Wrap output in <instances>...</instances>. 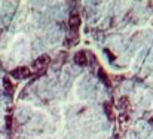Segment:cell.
Returning a JSON list of instances; mask_svg holds the SVG:
<instances>
[{
    "label": "cell",
    "instance_id": "5",
    "mask_svg": "<svg viewBox=\"0 0 153 139\" xmlns=\"http://www.w3.org/2000/svg\"><path fill=\"white\" fill-rule=\"evenodd\" d=\"M104 113H105V115H107V118L108 120H114V111H113V105L110 104V102H105L104 104Z\"/></svg>",
    "mask_w": 153,
    "mask_h": 139
},
{
    "label": "cell",
    "instance_id": "9",
    "mask_svg": "<svg viewBox=\"0 0 153 139\" xmlns=\"http://www.w3.org/2000/svg\"><path fill=\"white\" fill-rule=\"evenodd\" d=\"M6 120H7V121H6V124H7V127L10 129V127H12V117H10V115H7V118H6Z\"/></svg>",
    "mask_w": 153,
    "mask_h": 139
},
{
    "label": "cell",
    "instance_id": "4",
    "mask_svg": "<svg viewBox=\"0 0 153 139\" xmlns=\"http://www.w3.org/2000/svg\"><path fill=\"white\" fill-rule=\"evenodd\" d=\"M73 59H74V62H76L77 65H80V67L88 65V55H86V52H85V50L76 52V53H74V56H73Z\"/></svg>",
    "mask_w": 153,
    "mask_h": 139
},
{
    "label": "cell",
    "instance_id": "8",
    "mask_svg": "<svg viewBox=\"0 0 153 139\" xmlns=\"http://www.w3.org/2000/svg\"><path fill=\"white\" fill-rule=\"evenodd\" d=\"M98 73H100V77H101V80H105V85L110 88L111 85H110V80H108V77H107L105 71H102V68H100V70H98Z\"/></svg>",
    "mask_w": 153,
    "mask_h": 139
},
{
    "label": "cell",
    "instance_id": "10",
    "mask_svg": "<svg viewBox=\"0 0 153 139\" xmlns=\"http://www.w3.org/2000/svg\"><path fill=\"white\" fill-rule=\"evenodd\" d=\"M150 124H152V126H153V117H152V118H150Z\"/></svg>",
    "mask_w": 153,
    "mask_h": 139
},
{
    "label": "cell",
    "instance_id": "7",
    "mask_svg": "<svg viewBox=\"0 0 153 139\" xmlns=\"http://www.w3.org/2000/svg\"><path fill=\"white\" fill-rule=\"evenodd\" d=\"M3 86H4V89H6V92H13V85H12V82H10V79L9 77H4L3 79Z\"/></svg>",
    "mask_w": 153,
    "mask_h": 139
},
{
    "label": "cell",
    "instance_id": "6",
    "mask_svg": "<svg viewBox=\"0 0 153 139\" xmlns=\"http://www.w3.org/2000/svg\"><path fill=\"white\" fill-rule=\"evenodd\" d=\"M119 107H120V110H123V111L129 110V107H131V102H129V99H128L126 96H122V98L119 99Z\"/></svg>",
    "mask_w": 153,
    "mask_h": 139
},
{
    "label": "cell",
    "instance_id": "3",
    "mask_svg": "<svg viewBox=\"0 0 153 139\" xmlns=\"http://www.w3.org/2000/svg\"><path fill=\"white\" fill-rule=\"evenodd\" d=\"M30 74H31L30 68H27V67H18L10 71V76L15 79H27V77H30Z\"/></svg>",
    "mask_w": 153,
    "mask_h": 139
},
{
    "label": "cell",
    "instance_id": "1",
    "mask_svg": "<svg viewBox=\"0 0 153 139\" xmlns=\"http://www.w3.org/2000/svg\"><path fill=\"white\" fill-rule=\"evenodd\" d=\"M49 64H51L49 55H42V56H39V58L33 62V70L37 71V73H43V71L48 68Z\"/></svg>",
    "mask_w": 153,
    "mask_h": 139
},
{
    "label": "cell",
    "instance_id": "2",
    "mask_svg": "<svg viewBox=\"0 0 153 139\" xmlns=\"http://www.w3.org/2000/svg\"><path fill=\"white\" fill-rule=\"evenodd\" d=\"M80 22H82L80 15L76 13V12H73V13L70 15V18H68V27H70V30H71L73 33H77V30H79V27H80Z\"/></svg>",
    "mask_w": 153,
    "mask_h": 139
}]
</instances>
